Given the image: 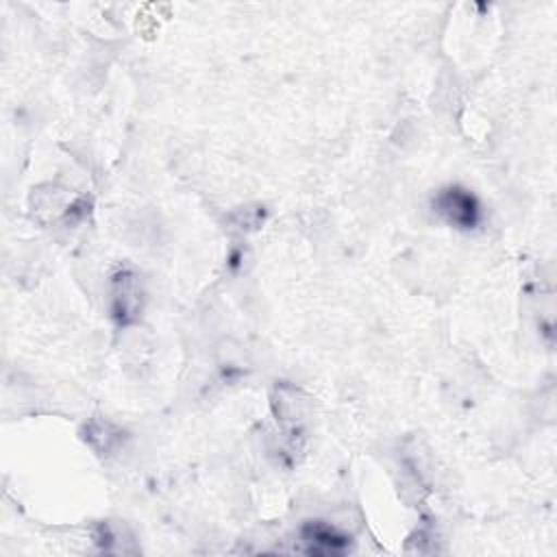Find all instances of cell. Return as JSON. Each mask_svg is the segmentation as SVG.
I'll use <instances>...</instances> for the list:
<instances>
[{
	"label": "cell",
	"instance_id": "1",
	"mask_svg": "<svg viewBox=\"0 0 557 557\" xmlns=\"http://www.w3.org/2000/svg\"><path fill=\"white\" fill-rule=\"evenodd\" d=\"M431 207L446 224L461 231H472L481 222V202L461 185H448L440 189L433 196Z\"/></svg>",
	"mask_w": 557,
	"mask_h": 557
},
{
	"label": "cell",
	"instance_id": "2",
	"mask_svg": "<svg viewBox=\"0 0 557 557\" xmlns=\"http://www.w3.org/2000/svg\"><path fill=\"white\" fill-rule=\"evenodd\" d=\"M144 309L141 281L133 270H117L111 278V315L117 324L126 326L139 320Z\"/></svg>",
	"mask_w": 557,
	"mask_h": 557
},
{
	"label": "cell",
	"instance_id": "3",
	"mask_svg": "<svg viewBox=\"0 0 557 557\" xmlns=\"http://www.w3.org/2000/svg\"><path fill=\"white\" fill-rule=\"evenodd\" d=\"M300 542L302 550L315 557L344 555L350 548V535L342 533L339 529L324 520H307L300 527Z\"/></svg>",
	"mask_w": 557,
	"mask_h": 557
},
{
	"label": "cell",
	"instance_id": "4",
	"mask_svg": "<svg viewBox=\"0 0 557 557\" xmlns=\"http://www.w3.org/2000/svg\"><path fill=\"white\" fill-rule=\"evenodd\" d=\"M85 442L98 450L100 455H109L113 453L122 442H124V431L117 429L115 424H111L109 420H102V418H91L87 424H85Z\"/></svg>",
	"mask_w": 557,
	"mask_h": 557
}]
</instances>
